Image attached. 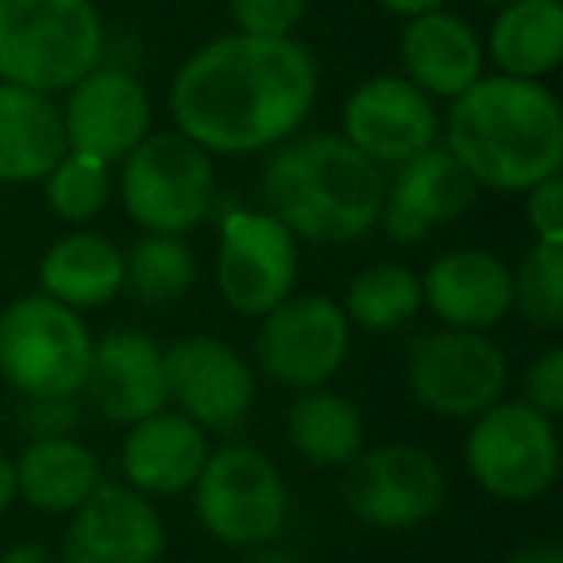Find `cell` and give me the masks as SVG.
Segmentation results:
<instances>
[{
    "label": "cell",
    "instance_id": "cell-1",
    "mask_svg": "<svg viewBox=\"0 0 563 563\" xmlns=\"http://www.w3.org/2000/svg\"><path fill=\"white\" fill-rule=\"evenodd\" d=\"M321 97V66L301 40L217 35L174 70L166 89L174 132L212 158L266 155L306 128Z\"/></svg>",
    "mask_w": 563,
    "mask_h": 563
},
{
    "label": "cell",
    "instance_id": "cell-2",
    "mask_svg": "<svg viewBox=\"0 0 563 563\" xmlns=\"http://www.w3.org/2000/svg\"><path fill=\"white\" fill-rule=\"evenodd\" d=\"M440 143L478 189L525 194L563 170V112L548 81L483 74L440 117Z\"/></svg>",
    "mask_w": 563,
    "mask_h": 563
},
{
    "label": "cell",
    "instance_id": "cell-3",
    "mask_svg": "<svg viewBox=\"0 0 563 563\" xmlns=\"http://www.w3.org/2000/svg\"><path fill=\"white\" fill-rule=\"evenodd\" d=\"M386 170L340 132H298L266 151L258 197L298 243H355L378 228Z\"/></svg>",
    "mask_w": 563,
    "mask_h": 563
},
{
    "label": "cell",
    "instance_id": "cell-4",
    "mask_svg": "<svg viewBox=\"0 0 563 563\" xmlns=\"http://www.w3.org/2000/svg\"><path fill=\"white\" fill-rule=\"evenodd\" d=\"M93 0H0V81L63 97L104 58Z\"/></svg>",
    "mask_w": 563,
    "mask_h": 563
},
{
    "label": "cell",
    "instance_id": "cell-5",
    "mask_svg": "<svg viewBox=\"0 0 563 563\" xmlns=\"http://www.w3.org/2000/svg\"><path fill=\"white\" fill-rule=\"evenodd\" d=\"M117 194L140 232L189 235L220 209L217 158L163 128L117 166Z\"/></svg>",
    "mask_w": 563,
    "mask_h": 563
},
{
    "label": "cell",
    "instance_id": "cell-6",
    "mask_svg": "<svg viewBox=\"0 0 563 563\" xmlns=\"http://www.w3.org/2000/svg\"><path fill=\"white\" fill-rule=\"evenodd\" d=\"M194 509L217 544L247 552L271 544L290 521V486L282 467L255 444H220L194 483Z\"/></svg>",
    "mask_w": 563,
    "mask_h": 563
},
{
    "label": "cell",
    "instance_id": "cell-7",
    "mask_svg": "<svg viewBox=\"0 0 563 563\" xmlns=\"http://www.w3.org/2000/svg\"><path fill=\"white\" fill-rule=\"evenodd\" d=\"M93 340L78 309L40 290L24 294L0 313V375L20 398L81 394Z\"/></svg>",
    "mask_w": 563,
    "mask_h": 563
},
{
    "label": "cell",
    "instance_id": "cell-8",
    "mask_svg": "<svg viewBox=\"0 0 563 563\" xmlns=\"http://www.w3.org/2000/svg\"><path fill=\"white\" fill-rule=\"evenodd\" d=\"M463 463L483 494L506 506H529L560 478V432L552 417L521 398H501L471 421Z\"/></svg>",
    "mask_w": 563,
    "mask_h": 563
},
{
    "label": "cell",
    "instance_id": "cell-9",
    "mask_svg": "<svg viewBox=\"0 0 563 563\" xmlns=\"http://www.w3.org/2000/svg\"><path fill=\"white\" fill-rule=\"evenodd\" d=\"M406 386L421 409L444 421H475L506 398L509 355L490 332L437 329L421 332L406 352Z\"/></svg>",
    "mask_w": 563,
    "mask_h": 563
},
{
    "label": "cell",
    "instance_id": "cell-10",
    "mask_svg": "<svg viewBox=\"0 0 563 563\" xmlns=\"http://www.w3.org/2000/svg\"><path fill=\"white\" fill-rule=\"evenodd\" d=\"M352 355V324L329 294H290L258 317L251 367L286 390H317L344 371Z\"/></svg>",
    "mask_w": 563,
    "mask_h": 563
},
{
    "label": "cell",
    "instance_id": "cell-11",
    "mask_svg": "<svg viewBox=\"0 0 563 563\" xmlns=\"http://www.w3.org/2000/svg\"><path fill=\"white\" fill-rule=\"evenodd\" d=\"M301 243L266 209H228L220 217L212 278L217 294L235 317L258 321L274 306L298 294Z\"/></svg>",
    "mask_w": 563,
    "mask_h": 563
},
{
    "label": "cell",
    "instance_id": "cell-12",
    "mask_svg": "<svg viewBox=\"0 0 563 563\" xmlns=\"http://www.w3.org/2000/svg\"><path fill=\"white\" fill-rule=\"evenodd\" d=\"M448 501V475L440 460L421 444L390 440L363 448L347 463L344 506L363 525L383 532H409L429 525Z\"/></svg>",
    "mask_w": 563,
    "mask_h": 563
},
{
    "label": "cell",
    "instance_id": "cell-13",
    "mask_svg": "<svg viewBox=\"0 0 563 563\" xmlns=\"http://www.w3.org/2000/svg\"><path fill=\"white\" fill-rule=\"evenodd\" d=\"M166 406L217 437H232L247 424L258 398V375L251 360L228 340L194 332L163 347Z\"/></svg>",
    "mask_w": 563,
    "mask_h": 563
},
{
    "label": "cell",
    "instance_id": "cell-14",
    "mask_svg": "<svg viewBox=\"0 0 563 563\" xmlns=\"http://www.w3.org/2000/svg\"><path fill=\"white\" fill-rule=\"evenodd\" d=\"M58 104H63L66 147L112 170L155 132V104L147 86L124 66H93L86 78L66 89Z\"/></svg>",
    "mask_w": 563,
    "mask_h": 563
},
{
    "label": "cell",
    "instance_id": "cell-15",
    "mask_svg": "<svg viewBox=\"0 0 563 563\" xmlns=\"http://www.w3.org/2000/svg\"><path fill=\"white\" fill-rule=\"evenodd\" d=\"M340 135L378 170H394L440 143V104L401 74H375L344 97Z\"/></svg>",
    "mask_w": 563,
    "mask_h": 563
},
{
    "label": "cell",
    "instance_id": "cell-16",
    "mask_svg": "<svg viewBox=\"0 0 563 563\" xmlns=\"http://www.w3.org/2000/svg\"><path fill=\"white\" fill-rule=\"evenodd\" d=\"M478 194L483 189L463 170L460 158L444 143H432L429 151L413 155L409 163L386 170L378 228L398 247H413V243L429 240L432 232L467 217L475 209Z\"/></svg>",
    "mask_w": 563,
    "mask_h": 563
},
{
    "label": "cell",
    "instance_id": "cell-17",
    "mask_svg": "<svg viewBox=\"0 0 563 563\" xmlns=\"http://www.w3.org/2000/svg\"><path fill=\"white\" fill-rule=\"evenodd\" d=\"M166 521L151 498L120 478H101L70 514L58 563H163Z\"/></svg>",
    "mask_w": 563,
    "mask_h": 563
},
{
    "label": "cell",
    "instance_id": "cell-18",
    "mask_svg": "<svg viewBox=\"0 0 563 563\" xmlns=\"http://www.w3.org/2000/svg\"><path fill=\"white\" fill-rule=\"evenodd\" d=\"M81 401L120 429L158 413L166 406L163 344L140 329H112L97 336Z\"/></svg>",
    "mask_w": 563,
    "mask_h": 563
},
{
    "label": "cell",
    "instance_id": "cell-19",
    "mask_svg": "<svg viewBox=\"0 0 563 563\" xmlns=\"http://www.w3.org/2000/svg\"><path fill=\"white\" fill-rule=\"evenodd\" d=\"M421 294L444 329L490 332L514 313V266L486 247H452L421 274Z\"/></svg>",
    "mask_w": 563,
    "mask_h": 563
},
{
    "label": "cell",
    "instance_id": "cell-20",
    "mask_svg": "<svg viewBox=\"0 0 563 563\" xmlns=\"http://www.w3.org/2000/svg\"><path fill=\"white\" fill-rule=\"evenodd\" d=\"M209 432L186 413L163 406L158 413L128 424L120 440V483L143 498H178L189 494L209 460Z\"/></svg>",
    "mask_w": 563,
    "mask_h": 563
},
{
    "label": "cell",
    "instance_id": "cell-21",
    "mask_svg": "<svg viewBox=\"0 0 563 563\" xmlns=\"http://www.w3.org/2000/svg\"><path fill=\"white\" fill-rule=\"evenodd\" d=\"M398 74L437 104L455 101L486 74L483 35L448 9L406 20L398 35Z\"/></svg>",
    "mask_w": 563,
    "mask_h": 563
},
{
    "label": "cell",
    "instance_id": "cell-22",
    "mask_svg": "<svg viewBox=\"0 0 563 563\" xmlns=\"http://www.w3.org/2000/svg\"><path fill=\"white\" fill-rule=\"evenodd\" d=\"M66 151L58 97L0 81V186H35Z\"/></svg>",
    "mask_w": 563,
    "mask_h": 563
},
{
    "label": "cell",
    "instance_id": "cell-23",
    "mask_svg": "<svg viewBox=\"0 0 563 563\" xmlns=\"http://www.w3.org/2000/svg\"><path fill=\"white\" fill-rule=\"evenodd\" d=\"M40 294L89 313L124 294V247L93 228H70L40 258Z\"/></svg>",
    "mask_w": 563,
    "mask_h": 563
},
{
    "label": "cell",
    "instance_id": "cell-24",
    "mask_svg": "<svg viewBox=\"0 0 563 563\" xmlns=\"http://www.w3.org/2000/svg\"><path fill=\"white\" fill-rule=\"evenodd\" d=\"M486 63L506 78L548 81L563 58V4L560 0H509L494 12L483 35Z\"/></svg>",
    "mask_w": 563,
    "mask_h": 563
},
{
    "label": "cell",
    "instance_id": "cell-25",
    "mask_svg": "<svg viewBox=\"0 0 563 563\" xmlns=\"http://www.w3.org/2000/svg\"><path fill=\"white\" fill-rule=\"evenodd\" d=\"M12 463H16L20 501L51 517H70L104 478L93 448L81 444L78 437L27 440Z\"/></svg>",
    "mask_w": 563,
    "mask_h": 563
},
{
    "label": "cell",
    "instance_id": "cell-26",
    "mask_svg": "<svg viewBox=\"0 0 563 563\" xmlns=\"http://www.w3.org/2000/svg\"><path fill=\"white\" fill-rule=\"evenodd\" d=\"M286 444L309 467H347L367 448L363 409L329 386L301 390L286 409Z\"/></svg>",
    "mask_w": 563,
    "mask_h": 563
},
{
    "label": "cell",
    "instance_id": "cell-27",
    "mask_svg": "<svg viewBox=\"0 0 563 563\" xmlns=\"http://www.w3.org/2000/svg\"><path fill=\"white\" fill-rule=\"evenodd\" d=\"M340 309H344L352 329H363V332L406 329L424 309L421 274L409 263H394V258L363 266V271L347 282Z\"/></svg>",
    "mask_w": 563,
    "mask_h": 563
},
{
    "label": "cell",
    "instance_id": "cell-28",
    "mask_svg": "<svg viewBox=\"0 0 563 563\" xmlns=\"http://www.w3.org/2000/svg\"><path fill=\"white\" fill-rule=\"evenodd\" d=\"M197 278V258L186 235L143 232L132 247H124V290L140 306L163 309L189 294Z\"/></svg>",
    "mask_w": 563,
    "mask_h": 563
},
{
    "label": "cell",
    "instance_id": "cell-29",
    "mask_svg": "<svg viewBox=\"0 0 563 563\" xmlns=\"http://www.w3.org/2000/svg\"><path fill=\"white\" fill-rule=\"evenodd\" d=\"M43 197L58 220H66L70 228H89V220L101 217L117 197V170L97 158L66 151L55 170L43 178Z\"/></svg>",
    "mask_w": 563,
    "mask_h": 563
},
{
    "label": "cell",
    "instance_id": "cell-30",
    "mask_svg": "<svg viewBox=\"0 0 563 563\" xmlns=\"http://www.w3.org/2000/svg\"><path fill=\"white\" fill-rule=\"evenodd\" d=\"M514 313L540 332L563 324V243H532L514 266Z\"/></svg>",
    "mask_w": 563,
    "mask_h": 563
},
{
    "label": "cell",
    "instance_id": "cell-31",
    "mask_svg": "<svg viewBox=\"0 0 563 563\" xmlns=\"http://www.w3.org/2000/svg\"><path fill=\"white\" fill-rule=\"evenodd\" d=\"M16 424L27 440L78 437L86 424V401L81 394H55V398H20Z\"/></svg>",
    "mask_w": 563,
    "mask_h": 563
},
{
    "label": "cell",
    "instance_id": "cell-32",
    "mask_svg": "<svg viewBox=\"0 0 563 563\" xmlns=\"http://www.w3.org/2000/svg\"><path fill=\"white\" fill-rule=\"evenodd\" d=\"M309 4L313 0H228V16L243 35L286 40L306 24Z\"/></svg>",
    "mask_w": 563,
    "mask_h": 563
},
{
    "label": "cell",
    "instance_id": "cell-33",
    "mask_svg": "<svg viewBox=\"0 0 563 563\" xmlns=\"http://www.w3.org/2000/svg\"><path fill=\"white\" fill-rule=\"evenodd\" d=\"M521 401L544 417L563 413V347L548 344L521 375Z\"/></svg>",
    "mask_w": 563,
    "mask_h": 563
},
{
    "label": "cell",
    "instance_id": "cell-34",
    "mask_svg": "<svg viewBox=\"0 0 563 563\" xmlns=\"http://www.w3.org/2000/svg\"><path fill=\"white\" fill-rule=\"evenodd\" d=\"M525 224L532 243H563V178H544L525 189Z\"/></svg>",
    "mask_w": 563,
    "mask_h": 563
},
{
    "label": "cell",
    "instance_id": "cell-35",
    "mask_svg": "<svg viewBox=\"0 0 563 563\" xmlns=\"http://www.w3.org/2000/svg\"><path fill=\"white\" fill-rule=\"evenodd\" d=\"M506 563H563V548L552 537H529L509 552Z\"/></svg>",
    "mask_w": 563,
    "mask_h": 563
},
{
    "label": "cell",
    "instance_id": "cell-36",
    "mask_svg": "<svg viewBox=\"0 0 563 563\" xmlns=\"http://www.w3.org/2000/svg\"><path fill=\"white\" fill-rule=\"evenodd\" d=\"M240 563H309V560L298 548H286V544H278V540H271V544L247 548Z\"/></svg>",
    "mask_w": 563,
    "mask_h": 563
},
{
    "label": "cell",
    "instance_id": "cell-37",
    "mask_svg": "<svg viewBox=\"0 0 563 563\" xmlns=\"http://www.w3.org/2000/svg\"><path fill=\"white\" fill-rule=\"evenodd\" d=\"M0 563H58V552H51L47 544H35V540H24V544H12L0 555Z\"/></svg>",
    "mask_w": 563,
    "mask_h": 563
},
{
    "label": "cell",
    "instance_id": "cell-38",
    "mask_svg": "<svg viewBox=\"0 0 563 563\" xmlns=\"http://www.w3.org/2000/svg\"><path fill=\"white\" fill-rule=\"evenodd\" d=\"M378 9L390 12L398 20H413V16H424L432 9H444V0H375Z\"/></svg>",
    "mask_w": 563,
    "mask_h": 563
},
{
    "label": "cell",
    "instance_id": "cell-39",
    "mask_svg": "<svg viewBox=\"0 0 563 563\" xmlns=\"http://www.w3.org/2000/svg\"><path fill=\"white\" fill-rule=\"evenodd\" d=\"M16 501H20V494H16V463L0 452V517L9 514Z\"/></svg>",
    "mask_w": 563,
    "mask_h": 563
},
{
    "label": "cell",
    "instance_id": "cell-40",
    "mask_svg": "<svg viewBox=\"0 0 563 563\" xmlns=\"http://www.w3.org/2000/svg\"><path fill=\"white\" fill-rule=\"evenodd\" d=\"M475 4H486V9H501V4H509V0H475Z\"/></svg>",
    "mask_w": 563,
    "mask_h": 563
}]
</instances>
